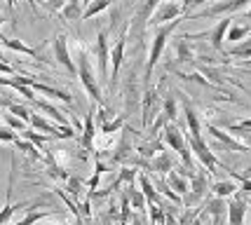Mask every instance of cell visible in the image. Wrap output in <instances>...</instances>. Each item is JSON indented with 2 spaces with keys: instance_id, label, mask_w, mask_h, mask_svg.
Listing matches in <instances>:
<instances>
[{
  "instance_id": "obj_1",
  "label": "cell",
  "mask_w": 251,
  "mask_h": 225,
  "mask_svg": "<svg viewBox=\"0 0 251 225\" xmlns=\"http://www.w3.org/2000/svg\"><path fill=\"white\" fill-rule=\"evenodd\" d=\"M75 68H77V77H80V85L87 92V97L97 103V106H106L103 101V92H101V85H99V77L92 68V59H89L87 50L77 43V54H75Z\"/></svg>"
},
{
  "instance_id": "obj_2",
  "label": "cell",
  "mask_w": 251,
  "mask_h": 225,
  "mask_svg": "<svg viewBox=\"0 0 251 225\" xmlns=\"http://www.w3.org/2000/svg\"><path fill=\"white\" fill-rule=\"evenodd\" d=\"M183 22V17H178L174 22H167L162 26H155V33H153V43H151V52H148V59H146V73H143V82L151 85V77H153V68L157 66L160 56H162L164 47H167V40L169 35L176 31V26Z\"/></svg>"
},
{
  "instance_id": "obj_3",
  "label": "cell",
  "mask_w": 251,
  "mask_h": 225,
  "mask_svg": "<svg viewBox=\"0 0 251 225\" xmlns=\"http://www.w3.org/2000/svg\"><path fill=\"white\" fill-rule=\"evenodd\" d=\"M162 141L167 148L178 152V157H181V162H183V167L188 172H195V162H193V155H190V148H188V141L176 122H167L162 127Z\"/></svg>"
},
{
  "instance_id": "obj_4",
  "label": "cell",
  "mask_w": 251,
  "mask_h": 225,
  "mask_svg": "<svg viewBox=\"0 0 251 225\" xmlns=\"http://www.w3.org/2000/svg\"><path fill=\"white\" fill-rule=\"evenodd\" d=\"M249 2L251 0H216V2H211L209 7H204V10L190 12L188 19L193 22V19H216V17H226V14L244 10Z\"/></svg>"
},
{
  "instance_id": "obj_5",
  "label": "cell",
  "mask_w": 251,
  "mask_h": 225,
  "mask_svg": "<svg viewBox=\"0 0 251 225\" xmlns=\"http://www.w3.org/2000/svg\"><path fill=\"white\" fill-rule=\"evenodd\" d=\"M188 148H190V152H195V157L202 162V167L207 169L209 176L223 164V162H219V157L214 155V150L209 148V143L204 141V136H190V139H188Z\"/></svg>"
},
{
  "instance_id": "obj_6",
  "label": "cell",
  "mask_w": 251,
  "mask_h": 225,
  "mask_svg": "<svg viewBox=\"0 0 251 225\" xmlns=\"http://www.w3.org/2000/svg\"><path fill=\"white\" fill-rule=\"evenodd\" d=\"M127 28L122 31V35L118 38V43L110 47V73H108V92L115 94L118 89V77H120V68H122V59H125V45H127Z\"/></svg>"
},
{
  "instance_id": "obj_7",
  "label": "cell",
  "mask_w": 251,
  "mask_h": 225,
  "mask_svg": "<svg viewBox=\"0 0 251 225\" xmlns=\"http://www.w3.org/2000/svg\"><path fill=\"white\" fill-rule=\"evenodd\" d=\"M230 24L232 19H221L214 28H209V31H202V33H183V38L188 40H200V38H209V43L214 47V52L219 54H226V47H223V40H226V33H228Z\"/></svg>"
},
{
  "instance_id": "obj_8",
  "label": "cell",
  "mask_w": 251,
  "mask_h": 225,
  "mask_svg": "<svg viewBox=\"0 0 251 225\" xmlns=\"http://www.w3.org/2000/svg\"><path fill=\"white\" fill-rule=\"evenodd\" d=\"M207 134H211V139L216 141V146H214L216 150H232V152H249V150H251L249 143L237 141L232 134H226L223 129L216 127V125H211V122L207 125ZM209 148H211V146H209ZM214 148H211V150H214Z\"/></svg>"
},
{
  "instance_id": "obj_9",
  "label": "cell",
  "mask_w": 251,
  "mask_h": 225,
  "mask_svg": "<svg viewBox=\"0 0 251 225\" xmlns=\"http://www.w3.org/2000/svg\"><path fill=\"white\" fill-rule=\"evenodd\" d=\"M94 59L99 66L101 80H108L110 73V47H108V28H101L97 33V43H94Z\"/></svg>"
},
{
  "instance_id": "obj_10",
  "label": "cell",
  "mask_w": 251,
  "mask_h": 225,
  "mask_svg": "<svg viewBox=\"0 0 251 225\" xmlns=\"http://www.w3.org/2000/svg\"><path fill=\"white\" fill-rule=\"evenodd\" d=\"M249 214V195L242 190L228 197V225H244V218Z\"/></svg>"
},
{
  "instance_id": "obj_11",
  "label": "cell",
  "mask_w": 251,
  "mask_h": 225,
  "mask_svg": "<svg viewBox=\"0 0 251 225\" xmlns=\"http://www.w3.org/2000/svg\"><path fill=\"white\" fill-rule=\"evenodd\" d=\"M52 47H54V59L59 66H64L71 75L77 77V68H75V59L71 56V50H68V40H66L64 33H56L54 40H52Z\"/></svg>"
},
{
  "instance_id": "obj_12",
  "label": "cell",
  "mask_w": 251,
  "mask_h": 225,
  "mask_svg": "<svg viewBox=\"0 0 251 225\" xmlns=\"http://www.w3.org/2000/svg\"><path fill=\"white\" fill-rule=\"evenodd\" d=\"M157 108L162 110L160 106V97H157V85H148L146 87V92H143L141 97V122L143 127H151V122H153V115H157Z\"/></svg>"
},
{
  "instance_id": "obj_13",
  "label": "cell",
  "mask_w": 251,
  "mask_h": 225,
  "mask_svg": "<svg viewBox=\"0 0 251 225\" xmlns=\"http://www.w3.org/2000/svg\"><path fill=\"white\" fill-rule=\"evenodd\" d=\"M178 17H183V5H181V2H160L148 24L162 26V24L174 22V19H178Z\"/></svg>"
},
{
  "instance_id": "obj_14",
  "label": "cell",
  "mask_w": 251,
  "mask_h": 225,
  "mask_svg": "<svg viewBox=\"0 0 251 225\" xmlns=\"http://www.w3.org/2000/svg\"><path fill=\"white\" fill-rule=\"evenodd\" d=\"M193 40H188V38H183V35H178L174 40V56L172 59H176V64H195L197 56H195V50H193Z\"/></svg>"
},
{
  "instance_id": "obj_15",
  "label": "cell",
  "mask_w": 251,
  "mask_h": 225,
  "mask_svg": "<svg viewBox=\"0 0 251 225\" xmlns=\"http://www.w3.org/2000/svg\"><path fill=\"white\" fill-rule=\"evenodd\" d=\"M139 89H136V68L129 73V80L125 82V115L136 113L139 108Z\"/></svg>"
},
{
  "instance_id": "obj_16",
  "label": "cell",
  "mask_w": 251,
  "mask_h": 225,
  "mask_svg": "<svg viewBox=\"0 0 251 225\" xmlns=\"http://www.w3.org/2000/svg\"><path fill=\"white\" fill-rule=\"evenodd\" d=\"M94 113H97V108H92L87 113V118L82 122V136H80V146L85 150H94V139H97V120H94Z\"/></svg>"
},
{
  "instance_id": "obj_17",
  "label": "cell",
  "mask_w": 251,
  "mask_h": 225,
  "mask_svg": "<svg viewBox=\"0 0 251 225\" xmlns=\"http://www.w3.org/2000/svg\"><path fill=\"white\" fill-rule=\"evenodd\" d=\"M174 167H176V162H174V157H172L167 150L155 152L153 160H151V174H157V176H167Z\"/></svg>"
},
{
  "instance_id": "obj_18",
  "label": "cell",
  "mask_w": 251,
  "mask_h": 225,
  "mask_svg": "<svg viewBox=\"0 0 251 225\" xmlns=\"http://www.w3.org/2000/svg\"><path fill=\"white\" fill-rule=\"evenodd\" d=\"M28 87H31L33 92H40V94H45V97L56 99V101H64V103H68V106H73V97H71L68 92H64V89L50 87V85H45V82H38V80H31V85Z\"/></svg>"
},
{
  "instance_id": "obj_19",
  "label": "cell",
  "mask_w": 251,
  "mask_h": 225,
  "mask_svg": "<svg viewBox=\"0 0 251 225\" xmlns=\"http://www.w3.org/2000/svg\"><path fill=\"white\" fill-rule=\"evenodd\" d=\"M181 97H183V115H186V125H188L190 136H202V122H200L197 110L190 106V101L186 99V94H181Z\"/></svg>"
},
{
  "instance_id": "obj_20",
  "label": "cell",
  "mask_w": 251,
  "mask_h": 225,
  "mask_svg": "<svg viewBox=\"0 0 251 225\" xmlns=\"http://www.w3.org/2000/svg\"><path fill=\"white\" fill-rule=\"evenodd\" d=\"M0 45L5 47V50H12V52L17 54H26V56H40V50L38 47H28V45H24L22 40H17V38H5L2 33H0Z\"/></svg>"
},
{
  "instance_id": "obj_21",
  "label": "cell",
  "mask_w": 251,
  "mask_h": 225,
  "mask_svg": "<svg viewBox=\"0 0 251 225\" xmlns=\"http://www.w3.org/2000/svg\"><path fill=\"white\" fill-rule=\"evenodd\" d=\"M31 103H33L35 108H38V110H43L45 115H50V118L54 120L56 125H68V118H66V115L61 113V110H59V108L54 106V103H50L47 99H38V97H35V99L31 101Z\"/></svg>"
},
{
  "instance_id": "obj_22",
  "label": "cell",
  "mask_w": 251,
  "mask_h": 225,
  "mask_svg": "<svg viewBox=\"0 0 251 225\" xmlns=\"http://www.w3.org/2000/svg\"><path fill=\"white\" fill-rule=\"evenodd\" d=\"M125 195H127L131 209H134L136 214H146V211H148V200H146V195L141 193V188H136V183H134V185H127Z\"/></svg>"
},
{
  "instance_id": "obj_23",
  "label": "cell",
  "mask_w": 251,
  "mask_h": 225,
  "mask_svg": "<svg viewBox=\"0 0 251 225\" xmlns=\"http://www.w3.org/2000/svg\"><path fill=\"white\" fill-rule=\"evenodd\" d=\"M167 183H169V185L174 188V193H178L181 197H183V195L190 190V181H188V176L181 172L178 167H174L172 172L167 174Z\"/></svg>"
},
{
  "instance_id": "obj_24",
  "label": "cell",
  "mask_w": 251,
  "mask_h": 225,
  "mask_svg": "<svg viewBox=\"0 0 251 225\" xmlns=\"http://www.w3.org/2000/svg\"><path fill=\"white\" fill-rule=\"evenodd\" d=\"M82 10H85L82 0H66V5L59 10V14L64 17L66 22H80L82 19Z\"/></svg>"
},
{
  "instance_id": "obj_25",
  "label": "cell",
  "mask_w": 251,
  "mask_h": 225,
  "mask_svg": "<svg viewBox=\"0 0 251 225\" xmlns=\"http://www.w3.org/2000/svg\"><path fill=\"white\" fill-rule=\"evenodd\" d=\"M61 209H54V206H50V209H45V211H28V214L24 216L22 221H17L14 225H35V223H40V221H47L50 216H54V214H59Z\"/></svg>"
},
{
  "instance_id": "obj_26",
  "label": "cell",
  "mask_w": 251,
  "mask_h": 225,
  "mask_svg": "<svg viewBox=\"0 0 251 225\" xmlns=\"http://www.w3.org/2000/svg\"><path fill=\"white\" fill-rule=\"evenodd\" d=\"M209 190H211V195H216V197H232V195L240 190V185L235 181H214L211 185H209Z\"/></svg>"
},
{
  "instance_id": "obj_27",
  "label": "cell",
  "mask_w": 251,
  "mask_h": 225,
  "mask_svg": "<svg viewBox=\"0 0 251 225\" xmlns=\"http://www.w3.org/2000/svg\"><path fill=\"white\" fill-rule=\"evenodd\" d=\"M110 7V0H92L89 5H85V10H82V19L80 22H87L92 17H97L101 12H106Z\"/></svg>"
},
{
  "instance_id": "obj_28",
  "label": "cell",
  "mask_w": 251,
  "mask_h": 225,
  "mask_svg": "<svg viewBox=\"0 0 251 225\" xmlns=\"http://www.w3.org/2000/svg\"><path fill=\"white\" fill-rule=\"evenodd\" d=\"M162 115L169 120V122H176V115H178V103H176L174 92H169V94L162 99Z\"/></svg>"
},
{
  "instance_id": "obj_29",
  "label": "cell",
  "mask_w": 251,
  "mask_h": 225,
  "mask_svg": "<svg viewBox=\"0 0 251 225\" xmlns=\"http://www.w3.org/2000/svg\"><path fill=\"white\" fill-rule=\"evenodd\" d=\"M249 33H251V28L247 24H244V26H242V24H230L228 33H226V40H228V43H240V40H244Z\"/></svg>"
},
{
  "instance_id": "obj_30",
  "label": "cell",
  "mask_w": 251,
  "mask_h": 225,
  "mask_svg": "<svg viewBox=\"0 0 251 225\" xmlns=\"http://www.w3.org/2000/svg\"><path fill=\"white\" fill-rule=\"evenodd\" d=\"M230 56H237V59H251V40H240L228 50Z\"/></svg>"
},
{
  "instance_id": "obj_31",
  "label": "cell",
  "mask_w": 251,
  "mask_h": 225,
  "mask_svg": "<svg viewBox=\"0 0 251 225\" xmlns=\"http://www.w3.org/2000/svg\"><path fill=\"white\" fill-rule=\"evenodd\" d=\"M22 139H28L38 150H43V148H45V143L52 139V136H43V134H38L35 129H28V127H26V129L22 131Z\"/></svg>"
},
{
  "instance_id": "obj_32",
  "label": "cell",
  "mask_w": 251,
  "mask_h": 225,
  "mask_svg": "<svg viewBox=\"0 0 251 225\" xmlns=\"http://www.w3.org/2000/svg\"><path fill=\"white\" fill-rule=\"evenodd\" d=\"M64 185H66V190H68V195H71L75 202H80V193H82V185H85L82 178H77V176H68Z\"/></svg>"
},
{
  "instance_id": "obj_33",
  "label": "cell",
  "mask_w": 251,
  "mask_h": 225,
  "mask_svg": "<svg viewBox=\"0 0 251 225\" xmlns=\"http://www.w3.org/2000/svg\"><path fill=\"white\" fill-rule=\"evenodd\" d=\"M14 146L22 150V152H26V155H28L31 160H43V155L38 152V148H35V146H33L28 139H22V136H19V139L14 141Z\"/></svg>"
},
{
  "instance_id": "obj_34",
  "label": "cell",
  "mask_w": 251,
  "mask_h": 225,
  "mask_svg": "<svg viewBox=\"0 0 251 225\" xmlns=\"http://www.w3.org/2000/svg\"><path fill=\"white\" fill-rule=\"evenodd\" d=\"M125 120H127V115H120V118L108 120V122L99 125V129H101V134H115V131H120V129L125 127Z\"/></svg>"
},
{
  "instance_id": "obj_35",
  "label": "cell",
  "mask_w": 251,
  "mask_h": 225,
  "mask_svg": "<svg viewBox=\"0 0 251 225\" xmlns=\"http://www.w3.org/2000/svg\"><path fill=\"white\" fill-rule=\"evenodd\" d=\"M167 206V204H164ZM164 206L162 204H148V214H151V223L155 225H164Z\"/></svg>"
},
{
  "instance_id": "obj_36",
  "label": "cell",
  "mask_w": 251,
  "mask_h": 225,
  "mask_svg": "<svg viewBox=\"0 0 251 225\" xmlns=\"http://www.w3.org/2000/svg\"><path fill=\"white\" fill-rule=\"evenodd\" d=\"M2 120H5V125H7V127H10V129H14L17 134H19V131H24V129L28 127V125H26V122H24L22 118H17V115H12L10 110H7V115H2Z\"/></svg>"
},
{
  "instance_id": "obj_37",
  "label": "cell",
  "mask_w": 251,
  "mask_h": 225,
  "mask_svg": "<svg viewBox=\"0 0 251 225\" xmlns=\"http://www.w3.org/2000/svg\"><path fill=\"white\" fill-rule=\"evenodd\" d=\"M7 110H10L12 115H17V118H22L24 122H26V125L31 122V110H28V108H26V106H22V103H10V106H7Z\"/></svg>"
},
{
  "instance_id": "obj_38",
  "label": "cell",
  "mask_w": 251,
  "mask_h": 225,
  "mask_svg": "<svg viewBox=\"0 0 251 225\" xmlns=\"http://www.w3.org/2000/svg\"><path fill=\"white\" fill-rule=\"evenodd\" d=\"M17 139H19V134H17L14 129H10L7 125L0 127V143H14Z\"/></svg>"
},
{
  "instance_id": "obj_39",
  "label": "cell",
  "mask_w": 251,
  "mask_h": 225,
  "mask_svg": "<svg viewBox=\"0 0 251 225\" xmlns=\"http://www.w3.org/2000/svg\"><path fill=\"white\" fill-rule=\"evenodd\" d=\"M43 5L47 7L50 12H59L61 7L66 5V0H43Z\"/></svg>"
},
{
  "instance_id": "obj_40",
  "label": "cell",
  "mask_w": 251,
  "mask_h": 225,
  "mask_svg": "<svg viewBox=\"0 0 251 225\" xmlns=\"http://www.w3.org/2000/svg\"><path fill=\"white\" fill-rule=\"evenodd\" d=\"M47 221H50V223H45V225H66V221H68V216H66L64 211H59V214L50 216Z\"/></svg>"
},
{
  "instance_id": "obj_41",
  "label": "cell",
  "mask_w": 251,
  "mask_h": 225,
  "mask_svg": "<svg viewBox=\"0 0 251 225\" xmlns=\"http://www.w3.org/2000/svg\"><path fill=\"white\" fill-rule=\"evenodd\" d=\"M207 0H183L181 5H183V14L186 12H190V10H195V7H200V5H204Z\"/></svg>"
},
{
  "instance_id": "obj_42",
  "label": "cell",
  "mask_w": 251,
  "mask_h": 225,
  "mask_svg": "<svg viewBox=\"0 0 251 225\" xmlns=\"http://www.w3.org/2000/svg\"><path fill=\"white\" fill-rule=\"evenodd\" d=\"M0 73L12 75V77H14V75H19V73H17V71H14V68H12L10 64H5V61H0Z\"/></svg>"
},
{
  "instance_id": "obj_43",
  "label": "cell",
  "mask_w": 251,
  "mask_h": 225,
  "mask_svg": "<svg viewBox=\"0 0 251 225\" xmlns=\"http://www.w3.org/2000/svg\"><path fill=\"white\" fill-rule=\"evenodd\" d=\"M242 68H247V66H251V59H244V61H240Z\"/></svg>"
},
{
  "instance_id": "obj_44",
  "label": "cell",
  "mask_w": 251,
  "mask_h": 225,
  "mask_svg": "<svg viewBox=\"0 0 251 225\" xmlns=\"http://www.w3.org/2000/svg\"><path fill=\"white\" fill-rule=\"evenodd\" d=\"M5 2H7V7H10V10H14V2H17V0H5Z\"/></svg>"
},
{
  "instance_id": "obj_45",
  "label": "cell",
  "mask_w": 251,
  "mask_h": 225,
  "mask_svg": "<svg viewBox=\"0 0 251 225\" xmlns=\"http://www.w3.org/2000/svg\"><path fill=\"white\" fill-rule=\"evenodd\" d=\"M247 17H249V19H251V2H249V10H247Z\"/></svg>"
},
{
  "instance_id": "obj_46",
  "label": "cell",
  "mask_w": 251,
  "mask_h": 225,
  "mask_svg": "<svg viewBox=\"0 0 251 225\" xmlns=\"http://www.w3.org/2000/svg\"><path fill=\"white\" fill-rule=\"evenodd\" d=\"M2 59H5V54H2V50H0V61H2Z\"/></svg>"
},
{
  "instance_id": "obj_47",
  "label": "cell",
  "mask_w": 251,
  "mask_h": 225,
  "mask_svg": "<svg viewBox=\"0 0 251 225\" xmlns=\"http://www.w3.org/2000/svg\"><path fill=\"white\" fill-rule=\"evenodd\" d=\"M89 2H92V0H82V5H89Z\"/></svg>"
},
{
  "instance_id": "obj_48",
  "label": "cell",
  "mask_w": 251,
  "mask_h": 225,
  "mask_svg": "<svg viewBox=\"0 0 251 225\" xmlns=\"http://www.w3.org/2000/svg\"><path fill=\"white\" fill-rule=\"evenodd\" d=\"M249 225H251V206H249Z\"/></svg>"
},
{
  "instance_id": "obj_49",
  "label": "cell",
  "mask_w": 251,
  "mask_h": 225,
  "mask_svg": "<svg viewBox=\"0 0 251 225\" xmlns=\"http://www.w3.org/2000/svg\"><path fill=\"white\" fill-rule=\"evenodd\" d=\"M0 24H2V17H0Z\"/></svg>"
},
{
  "instance_id": "obj_50",
  "label": "cell",
  "mask_w": 251,
  "mask_h": 225,
  "mask_svg": "<svg viewBox=\"0 0 251 225\" xmlns=\"http://www.w3.org/2000/svg\"><path fill=\"white\" fill-rule=\"evenodd\" d=\"M211 2H216V0H211Z\"/></svg>"
},
{
  "instance_id": "obj_51",
  "label": "cell",
  "mask_w": 251,
  "mask_h": 225,
  "mask_svg": "<svg viewBox=\"0 0 251 225\" xmlns=\"http://www.w3.org/2000/svg\"><path fill=\"white\" fill-rule=\"evenodd\" d=\"M249 146H251V143H249Z\"/></svg>"
}]
</instances>
